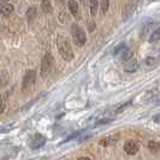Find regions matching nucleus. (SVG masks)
<instances>
[{"instance_id":"nucleus-23","label":"nucleus","mask_w":160,"mask_h":160,"mask_svg":"<svg viewBox=\"0 0 160 160\" xmlns=\"http://www.w3.org/2000/svg\"><path fill=\"white\" fill-rule=\"evenodd\" d=\"M4 110H5V101H4L2 96H1V94H0V113L4 112Z\"/></svg>"},{"instance_id":"nucleus-12","label":"nucleus","mask_w":160,"mask_h":160,"mask_svg":"<svg viewBox=\"0 0 160 160\" xmlns=\"http://www.w3.org/2000/svg\"><path fill=\"white\" fill-rule=\"evenodd\" d=\"M41 10H42V12H45V13L52 12L51 1H49V0H42V2H41Z\"/></svg>"},{"instance_id":"nucleus-2","label":"nucleus","mask_w":160,"mask_h":160,"mask_svg":"<svg viewBox=\"0 0 160 160\" xmlns=\"http://www.w3.org/2000/svg\"><path fill=\"white\" fill-rule=\"evenodd\" d=\"M52 66H53V56L51 53H46L43 59H42V63H41V77L43 80L47 78V76L49 75V72L52 70Z\"/></svg>"},{"instance_id":"nucleus-6","label":"nucleus","mask_w":160,"mask_h":160,"mask_svg":"<svg viewBox=\"0 0 160 160\" xmlns=\"http://www.w3.org/2000/svg\"><path fill=\"white\" fill-rule=\"evenodd\" d=\"M124 151L128 153L129 155H135L138 152V144L132 140H129L124 144Z\"/></svg>"},{"instance_id":"nucleus-11","label":"nucleus","mask_w":160,"mask_h":160,"mask_svg":"<svg viewBox=\"0 0 160 160\" xmlns=\"http://www.w3.org/2000/svg\"><path fill=\"white\" fill-rule=\"evenodd\" d=\"M118 140V136L114 135V136H110V137H105L100 141V146H110V144H113L116 141Z\"/></svg>"},{"instance_id":"nucleus-25","label":"nucleus","mask_w":160,"mask_h":160,"mask_svg":"<svg viewBox=\"0 0 160 160\" xmlns=\"http://www.w3.org/2000/svg\"><path fill=\"white\" fill-rule=\"evenodd\" d=\"M88 29H89V32H94V29H95V23L92 21V22H88Z\"/></svg>"},{"instance_id":"nucleus-15","label":"nucleus","mask_w":160,"mask_h":160,"mask_svg":"<svg viewBox=\"0 0 160 160\" xmlns=\"http://www.w3.org/2000/svg\"><path fill=\"white\" fill-rule=\"evenodd\" d=\"M148 148H149V151H152V152H158L160 149V143L159 142H157V141H149V143H148Z\"/></svg>"},{"instance_id":"nucleus-26","label":"nucleus","mask_w":160,"mask_h":160,"mask_svg":"<svg viewBox=\"0 0 160 160\" xmlns=\"http://www.w3.org/2000/svg\"><path fill=\"white\" fill-rule=\"evenodd\" d=\"M153 120H154L155 123H160V113H158V114H155V116L153 117Z\"/></svg>"},{"instance_id":"nucleus-22","label":"nucleus","mask_w":160,"mask_h":160,"mask_svg":"<svg viewBox=\"0 0 160 160\" xmlns=\"http://www.w3.org/2000/svg\"><path fill=\"white\" fill-rule=\"evenodd\" d=\"M124 49H125V43H120L119 46H117V48H116V51H114V54H118L119 52L124 51Z\"/></svg>"},{"instance_id":"nucleus-8","label":"nucleus","mask_w":160,"mask_h":160,"mask_svg":"<svg viewBox=\"0 0 160 160\" xmlns=\"http://www.w3.org/2000/svg\"><path fill=\"white\" fill-rule=\"evenodd\" d=\"M13 6L12 5H8V4H5V5H2L1 8H0V13H1V16L4 17H8L10 16L12 12H13Z\"/></svg>"},{"instance_id":"nucleus-24","label":"nucleus","mask_w":160,"mask_h":160,"mask_svg":"<svg viewBox=\"0 0 160 160\" xmlns=\"http://www.w3.org/2000/svg\"><path fill=\"white\" fill-rule=\"evenodd\" d=\"M130 105H131V101H128V102H125V104L123 105L122 107H119V108H117V111H116V112H117V113L122 112V111H123L124 108H127V107H128V106H130Z\"/></svg>"},{"instance_id":"nucleus-13","label":"nucleus","mask_w":160,"mask_h":160,"mask_svg":"<svg viewBox=\"0 0 160 160\" xmlns=\"http://www.w3.org/2000/svg\"><path fill=\"white\" fill-rule=\"evenodd\" d=\"M89 5H90L92 16H95L98 13V8H99V0H89Z\"/></svg>"},{"instance_id":"nucleus-21","label":"nucleus","mask_w":160,"mask_h":160,"mask_svg":"<svg viewBox=\"0 0 160 160\" xmlns=\"http://www.w3.org/2000/svg\"><path fill=\"white\" fill-rule=\"evenodd\" d=\"M113 119L111 118H104V119H100L98 123H96V125H104V124H107V123H111Z\"/></svg>"},{"instance_id":"nucleus-4","label":"nucleus","mask_w":160,"mask_h":160,"mask_svg":"<svg viewBox=\"0 0 160 160\" xmlns=\"http://www.w3.org/2000/svg\"><path fill=\"white\" fill-rule=\"evenodd\" d=\"M36 81V72L35 70H28L25 76L23 78V84H22V90L23 92H28L34 87Z\"/></svg>"},{"instance_id":"nucleus-14","label":"nucleus","mask_w":160,"mask_h":160,"mask_svg":"<svg viewBox=\"0 0 160 160\" xmlns=\"http://www.w3.org/2000/svg\"><path fill=\"white\" fill-rule=\"evenodd\" d=\"M158 40H160V27H158V28L152 32V35H151L149 39H148L149 42H155V41H158Z\"/></svg>"},{"instance_id":"nucleus-20","label":"nucleus","mask_w":160,"mask_h":160,"mask_svg":"<svg viewBox=\"0 0 160 160\" xmlns=\"http://www.w3.org/2000/svg\"><path fill=\"white\" fill-rule=\"evenodd\" d=\"M131 56H132V53H131V51H125L123 54H122V59L123 60H130L131 59Z\"/></svg>"},{"instance_id":"nucleus-19","label":"nucleus","mask_w":160,"mask_h":160,"mask_svg":"<svg viewBox=\"0 0 160 160\" xmlns=\"http://www.w3.org/2000/svg\"><path fill=\"white\" fill-rule=\"evenodd\" d=\"M157 59L154 58V57H148L147 59H146V64L148 65V66H154V65L157 64Z\"/></svg>"},{"instance_id":"nucleus-1","label":"nucleus","mask_w":160,"mask_h":160,"mask_svg":"<svg viewBox=\"0 0 160 160\" xmlns=\"http://www.w3.org/2000/svg\"><path fill=\"white\" fill-rule=\"evenodd\" d=\"M57 45H58V51L60 53V56L63 57V59L66 62H70L73 59V51H72L71 46L69 40L65 38L64 35H59L58 40H57Z\"/></svg>"},{"instance_id":"nucleus-3","label":"nucleus","mask_w":160,"mask_h":160,"mask_svg":"<svg viewBox=\"0 0 160 160\" xmlns=\"http://www.w3.org/2000/svg\"><path fill=\"white\" fill-rule=\"evenodd\" d=\"M71 34H72V39H73L75 43H76L77 46L81 47V46H83V45L86 43V40H87L86 34H84V32L81 29L77 24H72Z\"/></svg>"},{"instance_id":"nucleus-27","label":"nucleus","mask_w":160,"mask_h":160,"mask_svg":"<svg viewBox=\"0 0 160 160\" xmlns=\"http://www.w3.org/2000/svg\"><path fill=\"white\" fill-rule=\"evenodd\" d=\"M80 1L83 4V5H87V4H88V0H80Z\"/></svg>"},{"instance_id":"nucleus-9","label":"nucleus","mask_w":160,"mask_h":160,"mask_svg":"<svg viewBox=\"0 0 160 160\" xmlns=\"http://www.w3.org/2000/svg\"><path fill=\"white\" fill-rule=\"evenodd\" d=\"M10 80V75L6 70H0V87H4L8 84Z\"/></svg>"},{"instance_id":"nucleus-5","label":"nucleus","mask_w":160,"mask_h":160,"mask_svg":"<svg viewBox=\"0 0 160 160\" xmlns=\"http://www.w3.org/2000/svg\"><path fill=\"white\" fill-rule=\"evenodd\" d=\"M45 143H46L45 136H42L41 134H35L34 137H32V140L30 141V148L32 149H39Z\"/></svg>"},{"instance_id":"nucleus-7","label":"nucleus","mask_w":160,"mask_h":160,"mask_svg":"<svg viewBox=\"0 0 160 160\" xmlns=\"http://www.w3.org/2000/svg\"><path fill=\"white\" fill-rule=\"evenodd\" d=\"M68 5H69L70 12L73 15V17H75L76 19H80L81 15H80V8H78V4H77V1H76V0H69Z\"/></svg>"},{"instance_id":"nucleus-17","label":"nucleus","mask_w":160,"mask_h":160,"mask_svg":"<svg viewBox=\"0 0 160 160\" xmlns=\"http://www.w3.org/2000/svg\"><path fill=\"white\" fill-rule=\"evenodd\" d=\"M27 17H28L29 19H32V18H35V17H36V8H28V11H27Z\"/></svg>"},{"instance_id":"nucleus-16","label":"nucleus","mask_w":160,"mask_h":160,"mask_svg":"<svg viewBox=\"0 0 160 160\" xmlns=\"http://www.w3.org/2000/svg\"><path fill=\"white\" fill-rule=\"evenodd\" d=\"M83 132V130H80V131H75L72 135H70V136L68 137V138H65L64 141L62 142V143H66V142H69V141H71V140H73V138H76L77 136H80L81 134Z\"/></svg>"},{"instance_id":"nucleus-29","label":"nucleus","mask_w":160,"mask_h":160,"mask_svg":"<svg viewBox=\"0 0 160 160\" xmlns=\"http://www.w3.org/2000/svg\"><path fill=\"white\" fill-rule=\"evenodd\" d=\"M78 160H90L89 158H80Z\"/></svg>"},{"instance_id":"nucleus-18","label":"nucleus","mask_w":160,"mask_h":160,"mask_svg":"<svg viewBox=\"0 0 160 160\" xmlns=\"http://www.w3.org/2000/svg\"><path fill=\"white\" fill-rule=\"evenodd\" d=\"M110 6V0H101V12L106 13Z\"/></svg>"},{"instance_id":"nucleus-10","label":"nucleus","mask_w":160,"mask_h":160,"mask_svg":"<svg viewBox=\"0 0 160 160\" xmlns=\"http://www.w3.org/2000/svg\"><path fill=\"white\" fill-rule=\"evenodd\" d=\"M125 71H128V72H132V71H135L137 69V62L135 60V59H130V60H128L127 63H125Z\"/></svg>"},{"instance_id":"nucleus-28","label":"nucleus","mask_w":160,"mask_h":160,"mask_svg":"<svg viewBox=\"0 0 160 160\" xmlns=\"http://www.w3.org/2000/svg\"><path fill=\"white\" fill-rule=\"evenodd\" d=\"M6 1H8V0H0V5H2V4H5Z\"/></svg>"}]
</instances>
